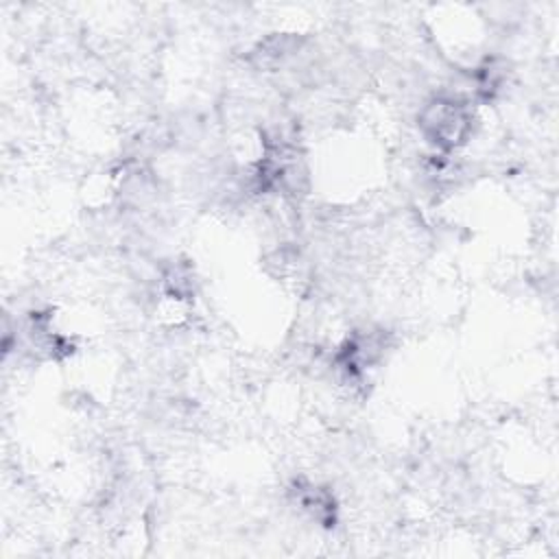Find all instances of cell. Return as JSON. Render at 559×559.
Masks as SVG:
<instances>
[{"label": "cell", "instance_id": "6da1fadb", "mask_svg": "<svg viewBox=\"0 0 559 559\" xmlns=\"http://www.w3.org/2000/svg\"><path fill=\"white\" fill-rule=\"evenodd\" d=\"M419 129L424 138L441 151H452L472 133V111L454 98H432L419 111Z\"/></svg>", "mask_w": 559, "mask_h": 559}]
</instances>
